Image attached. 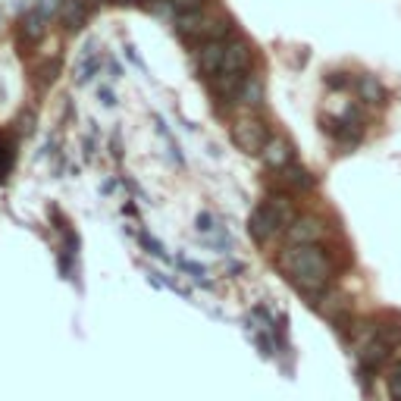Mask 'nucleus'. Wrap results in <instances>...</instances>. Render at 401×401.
I'll return each instance as SVG.
<instances>
[{"instance_id": "obj_1", "label": "nucleus", "mask_w": 401, "mask_h": 401, "mask_svg": "<svg viewBox=\"0 0 401 401\" xmlns=\"http://www.w3.org/2000/svg\"><path fill=\"white\" fill-rule=\"evenodd\" d=\"M279 270L288 276L298 292L304 295H320L329 286V276H333V264H329L326 251L320 245H292L279 254Z\"/></svg>"}, {"instance_id": "obj_2", "label": "nucleus", "mask_w": 401, "mask_h": 401, "mask_svg": "<svg viewBox=\"0 0 401 401\" xmlns=\"http://www.w3.org/2000/svg\"><path fill=\"white\" fill-rule=\"evenodd\" d=\"M292 223H295L292 201H288L286 195H273V197H266L260 207H254L251 219H248V232H251V238L257 245H264V242H270L276 232L288 229Z\"/></svg>"}, {"instance_id": "obj_3", "label": "nucleus", "mask_w": 401, "mask_h": 401, "mask_svg": "<svg viewBox=\"0 0 401 401\" xmlns=\"http://www.w3.org/2000/svg\"><path fill=\"white\" fill-rule=\"evenodd\" d=\"M176 32L185 35V38L226 41V35L232 32V22H229V19H217V16H207L204 10H197V13L176 16Z\"/></svg>"}, {"instance_id": "obj_4", "label": "nucleus", "mask_w": 401, "mask_h": 401, "mask_svg": "<svg viewBox=\"0 0 401 401\" xmlns=\"http://www.w3.org/2000/svg\"><path fill=\"white\" fill-rule=\"evenodd\" d=\"M232 141L245 150V154H264V148L270 144V132H266V126L260 123V119L242 116V119H235V126H232Z\"/></svg>"}, {"instance_id": "obj_5", "label": "nucleus", "mask_w": 401, "mask_h": 401, "mask_svg": "<svg viewBox=\"0 0 401 401\" xmlns=\"http://www.w3.org/2000/svg\"><path fill=\"white\" fill-rule=\"evenodd\" d=\"M223 60H226V41H204L201 50H197V66H201V72H204L211 82L219 79Z\"/></svg>"}, {"instance_id": "obj_6", "label": "nucleus", "mask_w": 401, "mask_h": 401, "mask_svg": "<svg viewBox=\"0 0 401 401\" xmlns=\"http://www.w3.org/2000/svg\"><path fill=\"white\" fill-rule=\"evenodd\" d=\"M320 235H323V223L313 217H301L288 226V242L292 245H317Z\"/></svg>"}, {"instance_id": "obj_7", "label": "nucleus", "mask_w": 401, "mask_h": 401, "mask_svg": "<svg viewBox=\"0 0 401 401\" xmlns=\"http://www.w3.org/2000/svg\"><path fill=\"white\" fill-rule=\"evenodd\" d=\"M248 63H251V48L245 41H226V60H223V72L219 75H235V72H245Z\"/></svg>"}, {"instance_id": "obj_8", "label": "nucleus", "mask_w": 401, "mask_h": 401, "mask_svg": "<svg viewBox=\"0 0 401 401\" xmlns=\"http://www.w3.org/2000/svg\"><path fill=\"white\" fill-rule=\"evenodd\" d=\"M292 144L286 138H270V144L264 148V164L270 170H288L292 166Z\"/></svg>"}, {"instance_id": "obj_9", "label": "nucleus", "mask_w": 401, "mask_h": 401, "mask_svg": "<svg viewBox=\"0 0 401 401\" xmlns=\"http://www.w3.org/2000/svg\"><path fill=\"white\" fill-rule=\"evenodd\" d=\"M264 101V88H260V79L257 75H245V82L238 88L235 95V104H245V107H257Z\"/></svg>"}, {"instance_id": "obj_10", "label": "nucleus", "mask_w": 401, "mask_h": 401, "mask_svg": "<svg viewBox=\"0 0 401 401\" xmlns=\"http://www.w3.org/2000/svg\"><path fill=\"white\" fill-rule=\"evenodd\" d=\"M63 26L69 32L85 26V3L82 0H63Z\"/></svg>"}, {"instance_id": "obj_11", "label": "nucleus", "mask_w": 401, "mask_h": 401, "mask_svg": "<svg viewBox=\"0 0 401 401\" xmlns=\"http://www.w3.org/2000/svg\"><path fill=\"white\" fill-rule=\"evenodd\" d=\"M358 88H360V95H364V101H370V104H382V97H386L382 85L376 82L373 75H364V79L358 82Z\"/></svg>"}, {"instance_id": "obj_12", "label": "nucleus", "mask_w": 401, "mask_h": 401, "mask_svg": "<svg viewBox=\"0 0 401 401\" xmlns=\"http://www.w3.org/2000/svg\"><path fill=\"white\" fill-rule=\"evenodd\" d=\"M44 22H48V16L38 13V10H32V13L26 16V22H22V26H26V35L32 38V41H38V38L48 32V26H44Z\"/></svg>"}, {"instance_id": "obj_13", "label": "nucleus", "mask_w": 401, "mask_h": 401, "mask_svg": "<svg viewBox=\"0 0 401 401\" xmlns=\"http://www.w3.org/2000/svg\"><path fill=\"white\" fill-rule=\"evenodd\" d=\"M286 182H292L295 188H311V185H313V176L304 170V166H295V164H292V166L286 170Z\"/></svg>"}, {"instance_id": "obj_14", "label": "nucleus", "mask_w": 401, "mask_h": 401, "mask_svg": "<svg viewBox=\"0 0 401 401\" xmlns=\"http://www.w3.org/2000/svg\"><path fill=\"white\" fill-rule=\"evenodd\" d=\"M207 0H170V7L176 10V16H185V13H197V10H204Z\"/></svg>"}, {"instance_id": "obj_15", "label": "nucleus", "mask_w": 401, "mask_h": 401, "mask_svg": "<svg viewBox=\"0 0 401 401\" xmlns=\"http://www.w3.org/2000/svg\"><path fill=\"white\" fill-rule=\"evenodd\" d=\"M38 13H44L50 19V13H57V10H63V0H38Z\"/></svg>"}, {"instance_id": "obj_16", "label": "nucleus", "mask_w": 401, "mask_h": 401, "mask_svg": "<svg viewBox=\"0 0 401 401\" xmlns=\"http://www.w3.org/2000/svg\"><path fill=\"white\" fill-rule=\"evenodd\" d=\"M141 242H144V248H148L154 257H160V260H166V251L160 248V242H154V238H148V235H141Z\"/></svg>"}, {"instance_id": "obj_17", "label": "nucleus", "mask_w": 401, "mask_h": 401, "mask_svg": "<svg viewBox=\"0 0 401 401\" xmlns=\"http://www.w3.org/2000/svg\"><path fill=\"white\" fill-rule=\"evenodd\" d=\"M389 395H392L395 401H401V376H389Z\"/></svg>"}, {"instance_id": "obj_18", "label": "nucleus", "mask_w": 401, "mask_h": 401, "mask_svg": "<svg viewBox=\"0 0 401 401\" xmlns=\"http://www.w3.org/2000/svg\"><path fill=\"white\" fill-rule=\"evenodd\" d=\"M392 373H395V376H401V360H398V364H395V367H392Z\"/></svg>"}, {"instance_id": "obj_19", "label": "nucleus", "mask_w": 401, "mask_h": 401, "mask_svg": "<svg viewBox=\"0 0 401 401\" xmlns=\"http://www.w3.org/2000/svg\"><path fill=\"white\" fill-rule=\"evenodd\" d=\"M116 3H135V0H116Z\"/></svg>"}]
</instances>
